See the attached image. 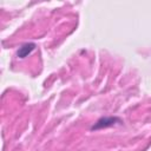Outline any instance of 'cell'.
Segmentation results:
<instances>
[{
    "label": "cell",
    "mask_w": 151,
    "mask_h": 151,
    "mask_svg": "<svg viewBox=\"0 0 151 151\" xmlns=\"http://www.w3.org/2000/svg\"><path fill=\"white\" fill-rule=\"evenodd\" d=\"M123 120L119 117L116 116H111V117H100L91 127V131H98V130H103V129H107V127H112L116 125L122 124Z\"/></svg>",
    "instance_id": "6da1fadb"
},
{
    "label": "cell",
    "mask_w": 151,
    "mask_h": 151,
    "mask_svg": "<svg viewBox=\"0 0 151 151\" xmlns=\"http://www.w3.org/2000/svg\"><path fill=\"white\" fill-rule=\"evenodd\" d=\"M35 47H37V45H35L34 42H25V44H22V45L18 48V51H17V57L20 58V59H24V58L28 57V55L35 50Z\"/></svg>",
    "instance_id": "7a4b0ae2"
}]
</instances>
